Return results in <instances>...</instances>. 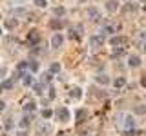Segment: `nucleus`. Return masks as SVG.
I'll list each match as a JSON object with an SVG mask.
<instances>
[{"mask_svg": "<svg viewBox=\"0 0 146 136\" xmlns=\"http://www.w3.org/2000/svg\"><path fill=\"white\" fill-rule=\"evenodd\" d=\"M124 84H126V80L122 78V76H121V78H117L115 82H113V85H115V87H122V85H124Z\"/></svg>", "mask_w": 146, "mask_h": 136, "instance_id": "nucleus-19", "label": "nucleus"}, {"mask_svg": "<svg viewBox=\"0 0 146 136\" xmlns=\"http://www.w3.org/2000/svg\"><path fill=\"white\" fill-rule=\"evenodd\" d=\"M95 82H97V84L106 85V84H110V78H108L106 75H97V76H95Z\"/></svg>", "mask_w": 146, "mask_h": 136, "instance_id": "nucleus-7", "label": "nucleus"}, {"mask_svg": "<svg viewBox=\"0 0 146 136\" xmlns=\"http://www.w3.org/2000/svg\"><path fill=\"white\" fill-rule=\"evenodd\" d=\"M124 127H126V129H131V127H133V118H131V116L124 118Z\"/></svg>", "mask_w": 146, "mask_h": 136, "instance_id": "nucleus-14", "label": "nucleus"}, {"mask_svg": "<svg viewBox=\"0 0 146 136\" xmlns=\"http://www.w3.org/2000/svg\"><path fill=\"white\" fill-rule=\"evenodd\" d=\"M17 136H27V133H26V131H18Z\"/></svg>", "mask_w": 146, "mask_h": 136, "instance_id": "nucleus-31", "label": "nucleus"}, {"mask_svg": "<svg viewBox=\"0 0 146 136\" xmlns=\"http://www.w3.org/2000/svg\"><path fill=\"white\" fill-rule=\"evenodd\" d=\"M4 107H6V103H4L2 100H0V111H4Z\"/></svg>", "mask_w": 146, "mask_h": 136, "instance_id": "nucleus-33", "label": "nucleus"}, {"mask_svg": "<svg viewBox=\"0 0 146 136\" xmlns=\"http://www.w3.org/2000/svg\"><path fill=\"white\" fill-rule=\"evenodd\" d=\"M143 2H146V0H143Z\"/></svg>", "mask_w": 146, "mask_h": 136, "instance_id": "nucleus-37", "label": "nucleus"}, {"mask_svg": "<svg viewBox=\"0 0 146 136\" xmlns=\"http://www.w3.org/2000/svg\"><path fill=\"white\" fill-rule=\"evenodd\" d=\"M70 96H71V98H80V96H82V91H80L79 87H73V89L70 91Z\"/></svg>", "mask_w": 146, "mask_h": 136, "instance_id": "nucleus-10", "label": "nucleus"}, {"mask_svg": "<svg viewBox=\"0 0 146 136\" xmlns=\"http://www.w3.org/2000/svg\"><path fill=\"white\" fill-rule=\"evenodd\" d=\"M104 31H106V33H113V31H115V26H106Z\"/></svg>", "mask_w": 146, "mask_h": 136, "instance_id": "nucleus-26", "label": "nucleus"}, {"mask_svg": "<svg viewBox=\"0 0 146 136\" xmlns=\"http://www.w3.org/2000/svg\"><path fill=\"white\" fill-rule=\"evenodd\" d=\"M102 44H104L102 36H93V38H91V45H93V47H100Z\"/></svg>", "mask_w": 146, "mask_h": 136, "instance_id": "nucleus-8", "label": "nucleus"}, {"mask_svg": "<svg viewBox=\"0 0 146 136\" xmlns=\"http://www.w3.org/2000/svg\"><path fill=\"white\" fill-rule=\"evenodd\" d=\"M24 111H27V112H31V111H35V103L33 102H27L26 105H24Z\"/></svg>", "mask_w": 146, "mask_h": 136, "instance_id": "nucleus-20", "label": "nucleus"}, {"mask_svg": "<svg viewBox=\"0 0 146 136\" xmlns=\"http://www.w3.org/2000/svg\"><path fill=\"white\" fill-rule=\"evenodd\" d=\"M135 112H137V114H146V105H137Z\"/></svg>", "mask_w": 146, "mask_h": 136, "instance_id": "nucleus-22", "label": "nucleus"}, {"mask_svg": "<svg viewBox=\"0 0 146 136\" xmlns=\"http://www.w3.org/2000/svg\"><path fill=\"white\" fill-rule=\"evenodd\" d=\"M58 136H64V133H60V134H58Z\"/></svg>", "mask_w": 146, "mask_h": 136, "instance_id": "nucleus-34", "label": "nucleus"}, {"mask_svg": "<svg viewBox=\"0 0 146 136\" xmlns=\"http://www.w3.org/2000/svg\"><path fill=\"white\" fill-rule=\"evenodd\" d=\"M53 133V127L48 124V122H40L38 125H36V134H40V136H49Z\"/></svg>", "mask_w": 146, "mask_h": 136, "instance_id": "nucleus-1", "label": "nucleus"}, {"mask_svg": "<svg viewBox=\"0 0 146 136\" xmlns=\"http://www.w3.org/2000/svg\"><path fill=\"white\" fill-rule=\"evenodd\" d=\"M106 9H108V11H117V2H115V0L106 2Z\"/></svg>", "mask_w": 146, "mask_h": 136, "instance_id": "nucleus-12", "label": "nucleus"}, {"mask_svg": "<svg viewBox=\"0 0 146 136\" xmlns=\"http://www.w3.org/2000/svg\"><path fill=\"white\" fill-rule=\"evenodd\" d=\"M17 26H18L17 20H7V22H6V27H7V29H15Z\"/></svg>", "mask_w": 146, "mask_h": 136, "instance_id": "nucleus-18", "label": "nucleus"}, {"mask_svg": "<svg viewBox=\"0 0 146 136\" xmlns=\"http://www.w3.org/2000/svg\"><path fill=\"white\" fill-rule=\"evenodd\" d=\"M11 87H13V80H4L2 85H0V91H7V89H11Z\"/></svg>", "mask_w": 146, "mask_h": 136, "instance_id": "nucleus-9", "label": "nucleus"}, {"mask_svg": "<svg viewBox=\"0 0 146 136\" xmlns=\"http://www.w3.org/2000/svg\"><path fill=\"white\" fill-rule=\"evenodd\" d=\"M31 120H33L31 116H24V118L20 120V127H22V129H26V127L29 125V122H31Z\"/></svg>", "mask_w": 146, "mask_h": 136, "instance_id": "nucleus-13", "label": "nucleus"}, {"mask_svg": "<svg viewBox=\"0 0 146 136\" xmlns=\"http://www.w3.org/2000/svg\"><path fill=\"white\" fill-rule=\"evenodd\" d=\"M55 114H57V118H58L60 122H68V120H70V111H68L66 107H58Z\"/></svg>", "mask_w": 146, "mask_h": 136, "instance_id": "nucleus-3", "label": "nucleus"}, {"mask_svg": "<svg viewBox=\"0 0 146 136\" xmlns=\"http://www.w3.org/2000/svg\"><path fill=\"white\" fill-rule=\"evenodd\" d=\"M0 35H2V31H0Z\"/></svg>", "mask_w": 146, "mask_h": 136, "instance_id": "nucleus-36", "label": "nucleus"}, {"mask_svg": "<svg viewBox=\"0 0 146 136\" xmlns=\"http://www.w3.org/2000/svg\"><path fill=\"white\" fill-rule=\"evenodd\" d=\"M33 89L36 94H42L44 93V84H33Z\"/></svg>", "mask_w": 146, "mask_h": 136, "instance_id": "nucleus-17", "label": "nucleus"}, {"mask_svg": "<svg viewBox=\"0 0 146 136\" xmlns=\"http://www.w3.org/2000/svg\"><path fill=\"white\" fill-rule=\"evenodd\" d=\"M29 67H31V71H36V69H38V63H36V62H31Z\"/></svg>", "mask_w": 146, "mask_h": 136, "instance_id": "nucleus-28", "label": "nucleus"}, {"mask_svg": "<svg viewBox=\"0 0 146 136\" xmlns=\"http://www.w3.org/2000/svg\"><path fill=\"white\" fill-rule=\"evenodd\" d=\"M35 4L38 7H46V6H48V2H46V0H35Z\"/></svg>", "mask_w": 146, "mask_h": 136, "instance_id": "nucleus-25", "label": "nucleus"}, {"mask_svg": "<svg viewBox=\"0 0 146 136\" xmlns=\"http://www.w3.org/2000/svg\"><path fill=\"white\" fill-rule=\"evenodd\" d=\"M64 13H66V11H64V7H55L53 9V15H57V16H62Z\"/></svg>", "mask_w": 146, "mask_h": 136, "instance_id": "nucleus-23", "label": "nucleus"}, {"mask_svg": "<svg viewBox=\"0 0 146 136\" xmlns=\"http://www.w3.org/2000/svg\"><path fill=\"white\" fill-rule=\"evenodd\" d=\"M110 45H111V47L126 45V36H111V38H110Z\"/></svg>", "mask_w": 146, "mask_h": 136, "instance_id": "nucleus-2", "label": "nucleus"}, {"mask_svg": "<svg viewBox=\"0 0 146 136\" xmlns=\"http://www.w3.org/2000/svg\"><path fill=\"white\" fill-rule=\"evenodd\" d=\"M22 82H24V85H33V76H31V75H26V73H24Z\"/></svg>", "mask_w": 146, "mask_h": 136, "instance_id": "nucleus-11", "label": "nucleus"}, {"mask_svg": "<svg viewBox=\"0 0 146 136\" xmlns=\"http://www.w3.org/2000/svg\"><path fill=\"white\" fill-rule=\"evenodd\" d=\"M62 42H64L62 35H53V38H51V45H53V47H60Z\"/></svg>", "mask_w": 146, "mask_h": 136, "instance_id": "nucleus-5", "label": "nucleus"}, {"mask_svg": "<svg viewBox=\"0 0 146 136\" xmlns=\"http://www.w3.org/2000/svg\"><path fill=\"white\" fill-rule=\"evenodd\" d=\"M49 26H51V29H55V31H58V29H62V27H64V24L58 20V18H53V20L49 22Z\"/></svg>", "mask_w": 146, "mask_h": 136, "instance_id": "nucleus-6", "label": "nucleus"}, {"mask_svg": "<svg viewBox=\"0 0 146 136\" xmlns=\"http://www.w3.org/2000/svg\"><path fill=\"white\" fill-rule=\"evenodd\" d=\"M130 65H131V67H139V65H141L139 56H131V58H130Z\"/></svg>", "mask_w": 146, "mask_h": 136, "instance_id": "nucleus-16", "label": "nucleus"}, {"mask_svg": "<svg viewBox=\"0 0 146 136\" xmlns=\"http://www.w3.org/2000/svg\"><path fill=\"white\" fill-rule=\"evenodd\" d=\"M40 114H42V118H51L53 116V111H49V109H42Z\"/></svg>", "mask_w": 146, "mask_h": 136, "instance_id": "nucleus-21", "label": "nucleus"}, {"mask_svg": "<svg viewBox=\"0 0 146 136\" xmlns=\"http://www.w3.org/2000/svg\"><path fill=\"white\" fill-rule=\"evenodd\" d=\"M4 124H6V127H11V124H13L11 118H6V122H4Z\"/></svg>", "mask_w": 146, "mask_h": 136, "instance_id": "nucleus-30", "label": "nucleus"}, {"mask_svg": "<svg viewBox=\"0 0 146 136\" xmlns=\"http://www.w3.org/2000/svg\"><path fill=\"white\" fill-rule=\"evenodd\" d=\"M49 80H51V73H46V75H44V82H49Z\"/></svg>", "mask_w": 146, "mask_h": 136, "instance_id": "nucleus-29", "label": "nucleus"}, {"mask_svg": "<svg viewBox=\"0 0 146 136\" xmlns=\"http://www.w3.org/2000/svg\"><path fill=\"white\" fill-rule=\"evenodd\" d=\"M60 71V65L58 63H51V67H49V73H58Z\"/></svg>", "mask_w": 146, "mask_h": 136, "instance_id": "nucleus-24", "label": "nucleus"}, {"mask_svg": "<svg viewBox=\"0 0 146 136\" xmlns=\"http://www.w3.org/2000/svg\"><path fill=\"white\" fill-rule=\"evenodd\" d=\"M88 15H90V18H91L93 22L100 20V13H99V11H97L95 7H90V9H88Z\"/></svg>", "mask_w": 146, "mask_h": 136, "instance_id": "nucleus-4", "label": "nucleus"}, {"mask_svg": "<svg viewBox=\"0 0 146 136\" xmlns=\"http://www.w3.org/2000/svg\"><path fill=\"white\" fill-rule=\"evenodd\" d=\"M26 67H29L27 62H20V63H18V69H26Z\"/></svg>", "mask_w": 146, "mask_h": 136, "instance_id": "nucleus-27", "label": "nucleus"}, {"mask_svg": "<svg viewBox=\"0 0 146 136\" xmlns=\"http://www.w3.org/2000/svg\"><path fill=\"white\" fill-rule=\"evenodd\" d=\"M84 118H86V111H82V109H79V111H77V122H84Z\"/></svg>", "mask_w": 146, "mask_h": 136, "instance_id": "nucleus-15", "label": "nucleus"}, {"mask_svg": "<svg viewBox=\"0 0 146 136\" xmlns=\"http://www.w3.org/2000/svg\"><path fill=\"white\" fill-rule=\"evenodd\" d=\"M4 75H6V69H4V67H0V78H2Z\"/></svg>", "mask_w": 146, "mask_h": 136, "instance_id": "nucleus-32", "label": "nucleus"}, {"mask_svg": "<svg viewBox=\"0 0 146 136\" xmlns=\"http://www.w3.org/2000/svg\"><path fill=\"white\" fill-rule=\"evenodd\" d=\"M144 49H146V42H144Z\"/></svg>", "mask_w": 146, "mask_h": 136, "instance_id": "nucleus-35", "label": "nucleus"}]
</instances>
